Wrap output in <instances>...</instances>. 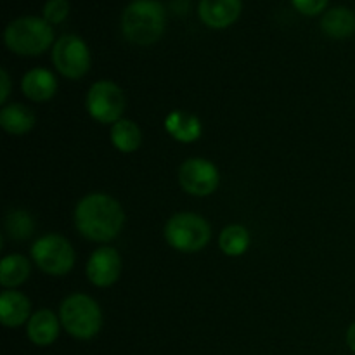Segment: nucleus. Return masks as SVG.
<instances>
[{
    "instance_id": "f257e3e1",
    "label": "nucleus",
    "mask_w": 355,
    "mask_h": 355,
    "mask_svg": "<svg viewBox=\"0 0 355 355\" xmlns=\"http://www.w3.org/2000/svg\"><path fill=\"white\" fill-rule=\"evenodd\" d=\"M76 231L94 243H110L125 225V211L120 201L106 193H90L75 208Z\"/></svg>"
},
{
    "instance_id": "f03ea898",
    "label": "nucleus",
    "mask_w": 355,
    "mask_h": 355,
    "mask_svg": "<svg viewBox=\"0 0 355 355\" xmlns=\"http://www.w3.org/2000/svg\"><path fill=\"white\" fill-rule=\"evenodd\" d=\"M165 7L158 0H132L121 14V33L135 45L156 44L165 31Z\"/></svg>"
},
{
    "instance_id": "7ed1b4c3",
    "label": "nucleus",
    "mask_w": 355,
    "mask_h": 355,
    "mask_svg": "<svg viewBox=\"0 0 355 355\" xmlns=\"http://www.w3.org/2000/svg\"><path fill=\"white\" fill-rule=\"evenodd\" d=\"M3 42L17 55H40L55 44L52 24L38 16H21L10 21L3 31Z\"/></svg>"
},
{
    "instance_id": "20e7f679",
    "label": "nucleus",
    "mask_w": 355,
    "mask_h": 355,
    "mask_svg": "<svg viewBox=\"0 0 355 355\" xmlns=\"http://www.w3.org/2000/svg\"><path fill=\"white\" fill-rule=\"evenodd\" d=\"M61 326L76 340H92L103 328V311L92 297L73 293L62 300L59 309Z\"/></svg>"
},
{
    "instance_id": "39448f33",
    "label": "nucleus",
    "mask_w": 355,
    "mask_h": 355,
    "mask_svg": "<svg viewBox=\"0 0 355 355\" xmlns=\"http://www.w3.org/2000/svg\"><path fill=\"white\" fill-rule=\"evenodd\" d=\"M211 227L207 218L191 211L175 214L165 225V239L180 253H198L210 243Z\"/></svg>"
},
{
    "instance_id": "423d86ee",
    "label": "nucleus",
    "mask_w": 355,
    "mask_h": 355,
    "mask_svg": "<svg viewBox=\"0 0 355 355\" xmlns=\"http://www.w3.org/2000/svg\"><path fill=\"white\" fill-rule=\"evenodd\" d=\"M31 260L49 276H66L75 266V250L61 234H45L31 246Z\"/></svg>"
},
{
    "instance_id": "0eeeda50",
    "label": "nucleus",
    "mask_w": 355,
    "mask_h": 355,
    "mask_svg": "<svg viewBox=\"0 0 355 355\" xmlns=\"http://www.w3.org/2000/svg\"><path fill=\"white\" fill-rule=\"evenodd\" d=\"M87 111L96 121L114 125L123 118L127 107L125 92L111 80H99L87 92Z\"/></svg>"
},
{
    "instance_id": "6e6552de",
    "label": "nucleus",
    "mask_w": 355,
    "mask_h": 355,
    "mask_svg": "<svg viewBox=\"0 0 355 355\" xmlns=\"http://www.w3.org/2000/svg\"><path fill=\"white\" fill-rule=\"evenodd\" d=\"M52 64L64 78H83L92 64L89 45L78 35H62L52 47Z\"/></svg>"
},
{
    "instance_id": "1a4fd4ad",
    "label": "nucleus",
    "mask_w": 355,
    "mask_h": 355,
    "mask_svg": "<svg viewBox=\"0 0 355 355\" xmlns=\"http://www.w3.org/2000/svg\"><path fill=\"white\" fill-rule=\"evenodd\" d=\"M179 184L191 196H210L220 184V173L210 159L189 158L180 165Z\"/></svg>"
},
{
    "instance_id": "9d476101",
    "label": "nucleus",
    "mask_w": 355,
    "mask_h": 355,
    "mask_svg": "<svg viewBox=\"0 0 355 355\" xmlns=\"http://www.w3.org/2000/svg\"><path fill=\"white\" fill-rule=\"evenodd\" d=\"M121 257L111 246H101L94 250L87 262V277L97 288H110L120 279Z\"/></svg>"
},
{
    "instance_id": "9b49d317",
    "label": "nucleus",
    "mask_w": 355,
    "mask_h": 355,
    "mask_svg": "<svg viewBox=\"0 0 355 355\" xmlns=\"http://www.w3.org/2000/svg\"><path fill=\"white\" fill-rule=\"evenodd\" d=\"M241 9V0H200L198 14L207 26L222 30L238 21Z\"/></svg>"
},
{
    "instance_id": "f8f14e48",
    "label": "nucleus",
    "mask_w": 355,
    "mask_h": 355,
    "mask_svg": "<svg viewBox=\"0 0 355 355\" xmlns=\"http://www.w3.org/2000/svg\"><path fill=\"white\" fill-rule=\"evenodd\" d=\"M31 302L24 293L3 290L0 295V321L6 328H19L31 318Z\"/></svg>"
},
{
    "instance_id": "ddd939ff",
    "label": "nucleus",
    "mask_w": 355,
    "mask_h": 355,
    "mask_svg": "<svg viewBox=\"0 0 355 355\" xmlns=\"http://www.w3.org/2000/svg\"><path fill=\"white\" fill-rule=\"evenodd\" d=\"M21 90L33 103H47L58 92V78L51 69L33 68L24 73Z\"/></svg>"
},
{
    "instance_id": "4468645a",
    "label": "nucleus",
    "mask_w": 355,
    "mask_h": 355,
    "mask_svg": "<svg viewBox=\"0 0 355 355\" xmlns=\"http://www.w3.org/2000/svg\"><path fill=\"white\" fill-rule=\"evenodd\" d=\"M61 319L49 309L37 311L26 324V335L33 345L49 347L59 338Z\"/></svg>"
},
{
    "instance_id": "2eb2a0df",
    "label": "nucleus",
    "mask_w": 355,
    "mask_h": 355,
    "mask_svg": "<svg viewBox=\"0 0 355 355\" xmlns=\"http://www.w3.org/2000/svg\"><path fill=\"white\" fill-rule=\"evenodd\" d=\"M165 130L173 141L180 144H191L196 142L203 134V125L200 118L187 111L173 110L165 118Z\"/></svg>"
},
{
    "instance_id": "dca6fc26",
    "label": "nucleus",
    "mask_w": 355,
    "mask_h": 355,
    "mask_svg": "<svg viewBox=\"0 0 355 355\" xmlns=\"http://www.w3.org/2000/svg\"><path fill=\"white\" fill-rule=\"evenodd\" d=\"M321 30L326 37L343 40L355 33V12L349 7H331L321 17Z\"/></svg>"
},
{
    "instance_id": "f3484780",
    "label": "nucleus",
    "mask_w": 355,
    "mask_h": 355,
    "mask_svg": "<svg viewBox=\"0 0 355 355\" xmlns=\"http://www.w3.org/2000/svg\"><path fill=\"white\" fill-rule=\"evenodd\" d=\"M37 123V116L28 106L19 103L6 104L0 111V127L10 135H24Z\"/></svg>"
},
{
    "instance_id": "a211bd4d",
    "label": "nucleus",
    "mask_w": 355,
    "mask_h": 355,
    "mask_svg": "<svg viewBox=\"0 0 355 355\" xmlns=\"http://www.w3.org/2000/svg\"><path fill=\"white\" fill-rule=\"evenodd\" d=\"M30 272L31 266L26 257L19 255V253L7 255L0 262V284L6 290H14V288L26 283L28 277H30Z\"/></svg>"
},
{
    "instance_id": "6ab92c4d",
    "label": "nucleus",
    "mask_w": 355,
    "mask_h": 355,
    "mask_svg": "<svg viewBox=\"0 0 355 355\" xmlns=\"http://www.w3.org/2000/svg\"><path fill=\"white\" fill-rule=\"evenodd\" d=\"M111 142L120 153L130 155L135 153L142 144V132L135 121L121 118L114 125H111Z\"/></svg>"
},
{
    "instance_id": "aec40b11",
    "label": "nucleus",
    "mask_w": 355,
    "mask_h": 355,
    "mask_svg": "<svg viewBox=\"0 0 355 355\" xmlns=\"http://www.w3.org/2000/svg\"><path fill=\"white\" fill-rule=\"evenodd\" d=\"M250 243V231L245 225L232 224L227 225L224 231L218 236V246H220L222 253L227 257H241L248 252Z\"/></svg>"
},
{
    "instance_id": "412c9836",
    "label": "nucleus",
    "mask_w": 355,
    "mask_h": 355,
    "mask_svg": "<svg viewBox=\"0 0 355 355\" xmlns=\"http://www.w3.org/2000/svg\"><path fill=\"white\" fill-rule=\"evenodd\" d=\"M6 231L16 241L31 238L35 231V220L26 210H12L6 217Z\"/></svg>"
},
{
    "instance_id": "4be33fe9",
    "label": "nucleus",
    "mask_w": 355,
    "mask_h": 355,
    "mask_svg": "<svg viewBox=\"0 0 355 355\" xmlns=\"http://www.w3.org/2000/svg\"><path fill=\"white\" fill-rule=\"evenodd\" d=\"M69 16L68 0H47L44 6V19L49 24H61Z\"/></svg>"
},
{
    "instance_id": "5701e85b",
    "label": "nucleus",
    "mask_w": 355,
    "mask_h": 355,
    "mask_svg": "<svg viewBox=\"0 0 355 355\" xmlns=\"http://www.w3.org/2000/svg\"><path fill=\"white\" fill-rule=\"evenodd\" d=\"M291 3L298 12L305 14V16H318L326 9L328 0H291Z\"/></svg>"
},
{
    "instance_id": "b1692460",
    "label": "nucleus",
    "mask_w": 355,
    "mask_h": 355,
    "mask_svg": "<svg viewBox=\"0 0 355 355\" xmlns=\"http://www.w3.org/2000/svg\"><path fill=\"white\" fill-rule=\"evenodd\" d=\"M10 94V78L6 68L0 69V104L6 106V101Z\"/></svg>"
},
{
    "instance_id": "393cba45",
    "label": "nucleus",
    "mask_w": 355,
    "mask_h": 355,
    "mask_svg": "<svg viewBox=\"0 0 355 355\" xmlns=\"http://www.w3.org/2000/svg\"><path fill=\"white\" fill-rule=\"evenodd\" d=\"M347 345L355 354V322H352L350 328L347 329Z\"/></svg>"
}]
</instances>
